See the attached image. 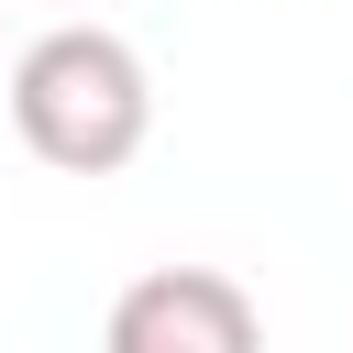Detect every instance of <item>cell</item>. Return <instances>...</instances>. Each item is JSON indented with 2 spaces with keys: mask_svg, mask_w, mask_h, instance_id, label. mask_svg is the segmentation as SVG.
<instances>
[{
  "mask_svg": "<svg viewBox=\"0 0 353 353\" xmlns=\"http://www.w3.org/2000/svg\"><path fill=\"white\" fill-rule=\"evenodd\" d=\"M11 132L55 176H121L154 143V77L110 22H55L11 55Z\"/></svg>",
  "mask_w": 353,
  "mask_h": 353,
  "instance_id": "6da1fadb",
  "label": "cell"
},
{
  "mask_svg": "<svg viewBox=\"0 0 353 353\" xmlns=\"http://www.w3.org/2000/svg\"><path fill=\"white\" fill-rule=\"evenodd\" d=\"M99 353H265V309L221 265H154L110 298Z\"/></svg>",
  "mask_w": 353,
  "mask_h": 353,
  "instance_id": "7a4b0ae2",
  "label": "cell"
}]
</instances>
